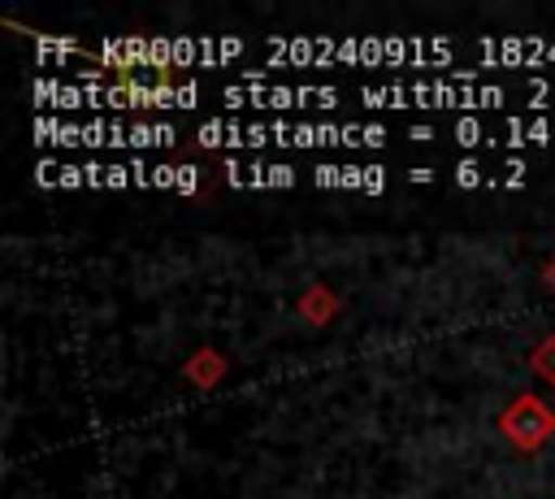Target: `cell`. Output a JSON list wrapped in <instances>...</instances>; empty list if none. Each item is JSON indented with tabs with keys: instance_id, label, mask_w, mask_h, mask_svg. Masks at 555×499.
I'll return each mask as SVG.
<instances>
[{
	"instance_id": "5",
	"label": "cell",
	"mask_w": 555,
	"mask_h": 499,
	"mask_svg": "<svg viewBox=\"0 0 555 499\" xmlns=\"http://www.w3.org/2000/svg\"><path fill=\"white\" fill-rule=\"evenodd\" d=\"M542 278H546V286H551V291H555V256H551V260H546V269H542Z\"/></svg>"
},
{
	"instance_id": "4",
	"label": "cell",
	"mask_w": 555,
	"mask_h": 499,
	"mask_svg": "<svg viewBox=\"0 0 555 499\" xmlns=\"http://www.w3.org/2000/svg\"><path fill=\"white\" fill-rule=\"evenodd\" d=\"M529 369H533L542 382H551V386H555V334H546V338L533 347V356H529Z\"/></svg>"
},
{
	"instance_id": "1",
	"label": "cell",
	"mask_w": 555,
	"mask_h": 499,
	"mask_svg": "<svg viewBox=\"0 0 555 499\" xmlns=\"http://www.w3.org/2000/svg\"><path fill=\"white\" fill-rule=\"evenodd\" d=\"M499 434L516 447V451H538L551 434H555V412L546 399H538L533 391L516 395L503 412H499Z\"/></svg>"
},
{
	"instance_id": "3",
	"label": "cell",
	"mask_w": 555,
	"mask_h": 499,
	"mask_svg": "<svg viewBox=\"0 0 555 499\" xmlns=\"http://www.w3.org/2000/svg\"><path fill=\"white\" fill-rule=\"evenodd\" d=\"M334 308H338V299L330 295V286H312V291H304V299H299V312L308 317V321H317V325H325L330 317H334Z\"/></svg>"
},
{
	"instance_id": "2",
	"label": "cell",
	"mask_w": 555,
	"mask_h": 499,
	"mask_svg": "<svg viewBox=\"0 0 555 499\" xmlns=\"http://www.w3.org/2000/svg\"><path fill=\"white\" fill-rule=\"evenodd\" d=\"M182 373H186L195 386H212V382H221V373H225V356L212 351V347H199V351L186 360Z\"/></svg>"
}]
</instances>
